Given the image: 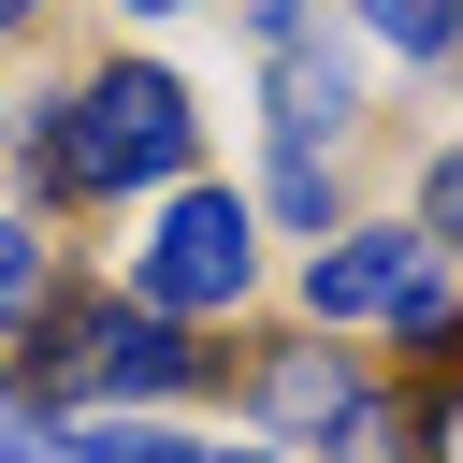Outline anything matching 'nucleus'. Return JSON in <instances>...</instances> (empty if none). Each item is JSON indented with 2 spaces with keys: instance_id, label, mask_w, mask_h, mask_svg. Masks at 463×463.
Wrapping results in <instances>:
<instances>
[{
  "instance_id": "obj_1",
  "label": "nucleus",
  "mask_w": 463,
  "mask_h": 463,
  "mask_svg": "<svg viewBox=\"0 0 463 463\" xmlns=\"http://www.w3.org/2000/svg\"><path fill=\"white\" fill-rule=\"evenodd\" d=\"M14 159H29V203H130V188H188L203 116L159 58H101L72 101L14 116Z\"/></svg>"
},
{
  "instance_id": "obj_2",
  "label": "nucleus",
  "mask_w": 463,
  "mask_h": 463,
  "mask_svg": "<svg viewBox=\"0 0 463 463\" xmlns=\"http://www.w3.org/2000/svg\"><path fill=\"white\" fill-rule=\"evenodd\" d=\"M232 347H188L174 318L116 304V289H58L29 333H14V391L43 405H174V391H217Z\"/></svg>"
},
{
  "instance_id": "obj_3",
  "label": "nucleus",
  "mask_w": 463,
  "mask_h": 463,
  "mask_svg": "<svg viewBox=\"0 0 463 463\" xmlns=\"http://www.w3.org/2000/svg\"><path fill=\"white\" fill-rule=\"evenodd\" d=\"M246 275H260V217H246V188H203V174H188V188L159 203V232L130 246V304L174 318V333H188V318H232Z\"/></svg>"
},
{
  "instance_id": "obj_4",
  "label": "nucleus",
  "mask_w": 463,
  "mask_h": 463,
  "mask_svg": "<svg viewBox=\"0 0 463 463\" xmlns=\"http://www.w3.org/2000/svg\"><path fill=\"white\" fill-rule=\"evenodd\" d=\"M304 318H362V333H449L463 318V260L405 217V232H333L304 260Z\"/></svg>"
},
{
  "instance_id": "obj_5",
  "label": "nucleus",
  "mask_w": 463,
  "mask_h": 463,
  "mask_svg": "<svg viewBox=\"0 0 463 463\" xmlns=\"http://www.w3.org/2000/svg\"><path fill=\"white\" fill-rule=\"evenodd\" d=\"M246 405H260V434H289V449H318V463H376L405 420H391V391L347 362V347H260L246 362Z\"/></svg>"
},
{
  "instance_id": "obj_6",
  "label": "nucleus",
  "mask_w": 463,
  "mask_h": 463,
  "mask_svg": "<svg viewBox=\"0 0 463 463\" xmlns=\"http://www.w3.org/2000/svg\"><path fill=\"white\" fill-rule=\"evenodd\" d=\"M246 43H260V101H275V145L289 159H333L362 130V72H347V29H318L304 0H246Z\"/></svg>"
},
{
  "instance_id": "obj_7",
  "label": "nucleus",
  "mask_w": 463,
  "mask_h": 463,
  "mask_svg": "<svg viewBox=\"0 0 463 463\" xmlns=\"http://www.w3.org/2000/svg\"><path fill=\"white\" fill-rule=\"evenodd\" d=\"M405 434H420V463H463V318L420 333V405H405Z\"/></svg>"
},
{
  "instance_id": "obj_8",
  "label": "nucleus",
  "mask_w": 463,
  "mask_h": 463,
  "mask_svg": "<svg viewBox=\"0 0 463 463\" xmlns=\"http://www.w3.org/2000/svg\"><path fill=\"white\" fill-rule=\"evenodd\" d=\"M43 304H58V246H43L29 217H0V333H29Z\"/></svg>"
},
{
  "instance_id": "obj_9",
  "label": "nucleus",
  "mask_w": 463,
  "mask_h": 463,
  "mask_svg": "<svg viewBox=\"0 0 463 463\" xmlns=\"http://www.w3.org/2000/svg\"><path fill=\"white\" fill-rule=\"evenodd\" d=\"M0 463H72V405L14 391V362H0Z\"/></svg>"
},
{
  "instance_id": "obj_10",
  "label": "nucleus",
  "mask_w": 463,
  "mask_h": 463,
  "mask_svg": "<svg viewBox=\"0 0 463 463\" xmlns=\"http://www.w3.org/2000/svg\"><path fill=\"white\" fill-rule=\"evenodd\" d=\"M347 14H362L391 58H449V0H347Z\"/></svg>"
},
{
  "instance_id": "obj_11",
  "label": "nucleus",
  "mask_w": 463,
  "mask_h": 463,
  "mask_svg": "<svg viewBox=\"0 0 463 463\" xmlns=\"http://www.w3.org/2000/svg\"><path fill=\"white\" fill-rule=\"evenodd\" d=\"M420 232H434V246H449V260H463V145H449V159H434V188H420Z\"/></svg>"
},
{
  "instance_id": "obj_12",
  "label": "nucleus",
  "mask_w": 463,
  "mask_h": 463,
  "mask_svg": "<svg viewBox=\"0 0 463 463\" xmlns=\"http://www.w3.org/2000/svg\"><path fill=\"white\" fill-rule=\"evenodd\" d=\"M174 463H275V449H188V434H174Z\"/></svg>"
},
{
  "instance_id": "obj_13",
  "label": "nucleus",
  "mask_w": 463,
  "mask_h": 463,
  "mask_svg": "<svg viewBox=\"0 0 463 463\" xmlns=\"http://www.w3.org/2000/svg\"><path fill=\"white\" fill-rule=\"evenodd\" d=\"M29 14H43V0H0V43H14V29H29Z\"/></svg>"
},
{
  "instance_id": "obj_14",
  "label": "nucleus",
  "mask_w": 463,
  "mask_h": 463,
  "mask_svg": "<svg viewBox=\"0 0 463 463\" xmlns=\"http://www.w3.org/2000/svg\"><path fill=\"white\" fill-rule=\"evenodd\" d=\"M116 14H174V0H116Z\"/></svg>"
},
{
  "instance_id": "obj_15",
  "label": "nucleus",
  "mask_w": 463,
  "mask_h": 463,
  "mask_svg": "<svg viewBox=\"0 0 463 463\" xmlns=\"http://www.w3.org/2000/svg\"><path fill=\"white\" fill-rule=\"evenodd\" d=\"M0 145H14V101H0Z\"/></svg>"
}]
</instances>
